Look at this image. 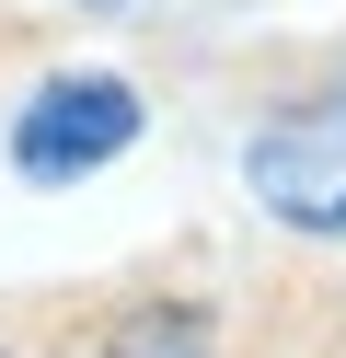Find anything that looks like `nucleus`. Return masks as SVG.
<instances>
[{"instance_id": "f257e3e1", "label": "nucleus", "mask_w": 346, "mask_h": 358, "mask_svg": "<svg viewBox=\"0 0 346 358\" xmlns=\"http://www.w3.org/2000/svg\"><path fill=\"white\" fill-rule=\"evenodd\" d=\"M243 185L266 220H289V231L335 243L346 231V81H323V93L277 104L266 127L243 139Z\"/></svg>"}, {"instance_id": "f03ea898", "label": "nucleus", "mask_w": 346, "mask_h": 358, "mask_svg": "<svg viewBox=\"0 0 346 358\" xmlns=\"http://www.w3.org/2000/svg\"><path fill=\"white\" fill-rule=\"evenodd\" d=\"M138 127H150L138 81H115V70H58V81H35L23 116H12V173H23V185H81V173H104Z\"/></svg>"}, {"instance_id": "7ed1b4c3", "label": "nucleus", "mask_w": 346, "mask_h": 358, "mask_svg": "<svg viewBox=\"0 0 346 358\" xmlns=\"http://www.w3.org/2000/svg\"><path fill=\"white\" fill-rule=\"evenodd\" d=\"M219 347V324H208L196 301H138V312H115V335H104V358H208Z\"/></svg>"}]
</instances>
